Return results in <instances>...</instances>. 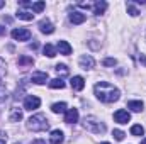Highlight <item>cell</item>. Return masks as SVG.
<instances>
[{
    "mask_svg": "<svg viewBox=\"0 0 146 144\" xmlns=\"http://www.w3.org/2000/svg\"><path fill=\"white\" fill-rule=\"evenodd\" d=\"M49 87H51V88H54V90H58V88L61 90V88H65V81H63L61 78H54V80H51V81H49Z\"/></svg>",
    "mask_w": 146,
    "mask_h": 144,
    "instance_id": "obj_22",
    "label": "cell"
},
{
    "mask_svg": "<svg viewBox=\"0 0 146 144\" xmlns=\"http://www.w3.org/2000/svg\"><path fill=\"white\" fill-rule=\"evenodd\" d=\"M33 144H46V141H42V139H36V141H33Z\"/></svg>",
    "mask_w": 146,
    "mask_h": 144,
    "instance_id": "obj_32",
    "label": "cell"
},
{
    "mask_svg": "<svg viewBox=\"0 0 146 144\" xmlns=\"http://www.w3.org/2000/svg\"><path fill=\"white\" fill-rule=\"evenodd\" d=\"M85 14H82V12H72L70 14V22L72 24H83L85 22Z\"/></svg>",
    "mask_w": 146,
    "mask_h": 144,
    "instance_id": "obj_14",
    "label": "cell"
},
{
    "mask_svg": "<svg viewBox=\"0 0 146 144\" xmlns=\"http://www.w3.org/2000/svg\"><path fill=\"white\" fill-rule=\"evenodd\" d=\"M131 134H133V136H143V134H145V129H143V126H139V124L133 126V127H131Z\"/></svg>",
    "mask_w": 146,
    "mask_h": 144,
    "instance_id": "obj_24",
    "label": "cell"
},
{
    "mask_svg": "<svg viewBox=\"0 0 146 144\" xmlns=\"http://www.w3.org/2000/svg\"><path fill=\"white\" fill-rule=\"evenodd\" d=\"M94 92H95V97H97L100 102H104V104H112V102L119 100V97H121V92H119L114 85L107 83V81L97 83V85L94 87Z\"/></svg>",
    "mask_w": 146,
    "mask_h": 144,
    "instance_id": "obj_1",
    "label": "cell"
},
{
    "mask_svg": "<svg viewBox=\"0 0 146 144\" xmlns=\"http://www.w3.org/2000/svg\"><path fill=\"white\" fill-rule=\"evenodd\" d=\"M65 122L66 124H75L78 122V110L76 108H68L65 114Z\"/></svg>",
    "mask_w": 146,
    "mask_h": 144,
    "instance_id": "obj_10",
    "label": "cell"
},
{
    "mask_svg": "<svg viewBox=\"0 0 146 144\" xmlns=\"http://www.w3.org/2000/svg\"><path fill=\"white\" fill-rule=\"evenodd\" d=\"M114 120H115L117 124H127V122L131 120V114H129L127 110H124V108H119V110L114 114Z\"/></svg>",
    "mask_w": 146,
    "mask_h": 144,
    "instance_id": "obj_6",
    "label": "cell"
},
{
    "mask_svg": "<svg viewBox=\"0 0 146 144\" xmlns=\"http://www.w3.org/2000/svg\"><path fill=\"white\" fill-rule=\"evenodd\" d=\"M10 36H12V39H15V41H29L31 39V31H27L24 27H19V29H14L10 32Z\"/></svg>",
    "mask_w": 146,
    "mask_h": 144,
    "instance_id": "obj_4",
    "label": "cell"
},
{
    "mask_svg": "<svg viewBox=\"0 0 146 144\" xmlns=\"http://www.w3.org/2000/svg\"><path fill=\"white\" fill-rule=\"evenodd\" d=\"M7 143V137H5V136H2V134H0V144H5Z\"/></svg>",
    "mask_w": 146,
    "mask_h": 144,
    "instance_id": "obj_31",
    "label": "cell"
},
{
    "mask_svg": "<svg viewBox=\"0 0 146 144\" xmlns=\"http://www.w3.org/2000/svg\"><path fill=\"white\" fill-rule=\"evenodd\" d=\"M29 48H31V49H36V48H37V42H33V44H31Z\"/></svg>",
    "mask_w": 146,
    "mask_h": 144,
    "instance_id": "obj_34",
    "label": "cell"
},
{
    "mask_svg": "<svg viewBox=\"0 0 146 144\" xmlns=\"http://www.w3.org/2000/svg\"><path fill=\"white\" fill-rule=\"evenodd\" d=\"M49 127V122L46 119L44 114H36L33 115L29 120H27V129L33 131V132H41V131H46Z\"/></svg>",
    "mask_w": 146,
    "mask_h": 144,
    "instance_id": "obj_2",
    "label": "cell"
},
{
    "mask_svg": "<svg viewBox=\"0 0 146 144\" xmlns=\"http://www.w3.org/2000/svg\"><path fill=\"white\" fill-rule=\"evenodd\" d=\"M44 7H46V3H44V2H36V3H33V5H31L33 12H36V14L42 12V10H44Z\"/></svg>",
    "mask_w": 146,
    "mask_h": 144,
    "instance_id": "obj_25",
    "label": "cell"
},
{
    "mask_svg": "<svg viewBox=\"0 0 146 144\" xmlns=\"http://www.w3.org/2000/svg\"><path fill=\"white\" fill-rule=\"evenodd\" d=\"M56 73L60 75V76H66L68 75V68H66V65H56Z\"/></svg>",
    "mask_w": 146,
    "mask_h": 144,
    "instance_id": "obj_26",
    "label": "cell"
},
{
    "mask_svg": "<svg viewBox=\"0 0 146 144\" xmlns=\"http://www.w3.org/2000/svg\"><path fill=\"white\" fill-rule=\"evenodd\" d=\"M2 34H5V27H3V26L0 24V36H2Z\"/></svg>",
    "mask_w": 146,
    "mask_h": 144,
    "instance_id": "obj_33",
    "label": "cell"
},
{
    "mask_svg": "<svg viewBox=\"0 0 146 144\" xmlns=\"http://www.w3.org/2000/svg\"><path fill=\"white\" fill-rule=\"evenodd\" d=\"M141 144H146V139H143V141H141Z\"/></svg>",
    "mask_w": 146,
    "mask_h": 144,
    "instance_id": "obj_36",
    "label": "cell"
},
{
    "mask_svg": "<svg viewBox=\"0 0 146 144\" xmlns=\"http://www.w3.org/2000/svg\"><path fill=\"white\" fill-rule=\"evenodd\" d=\"M42 53H44V56H48V58H54V56H56V48L51 46V44H46V46L42 48Z\"/></svg>",
    "mask_w": 146,
    "mask_h": 144,
    "instance_id": "obj_19",
    "label": "cell"
},
{
    "mask_svg": "<svg viewBox=\"0 0 146 144\" xmlns=\"http://www.w3.org/2000/svg\"><path fill=\"white\" fill-rule=\"evenodd\" d=\"M53 114H63V112H66V104L65 102H58V104H53Z\"/></svg>",
    "mask_w": 146,
    "mask_h": 144,
    "instance_id": "obj_20",
    "label": "cell"
},
{
    "mask_svg": "<svg viewBox=\"0 0 146 144\" xmlns=\"http://www.w3.org/2000/svg\"><path fill=\"white\" fill-rule=\"evenodd\" d=\"M58 51H60V54L68 56V54H72V46L66 41H58Z\"/></svg>",
    "mask_w": 146,
    "mask_h": 144,
    "instance_id": "obj_13",
    "label": "cell"
},
{
    "mask_svg": "<svg viewBox=\"0 0 146 144\" xmlns=\"http://www.w3.org/2000/svg\"><path fill=\"white\" fill-rule=\"evenodd\" d=\"M83 127H85L87 131L94 132V134H102V132H106V126H104L99 119H95V117H92V115H88V117L83 119Z\"/></svg>",
    "mask_w": 146,
    "mask_h": 144,
    "instance_id": "obj_3",
    "label": "cell"
},
{
    "mask_svg": "<svg viewBox=\"0 0 146 144\" xmlns=\"http://www.w3.org/2000/svg\"><path fill=\"white\" fill-rule=\"evenodd\" d=\"M70 85H72L73 90L80 92V90H83V87H85V80H83L82 76H73L72 81H70Z\"/></svg>",
    "mask_w": 146,
    "mask_h": 144,
    "instance_id": "obj_11",
    "label": "cell"
},
{
    "mask_svg": "<svg viewBox=\"0 0 146 144\" xmlns=\"http://www.w3.org/2000/svg\"><path fill=\"white\" fill-rule=\"evenodd\" d=\"M126 9H127V14H129V15H133V17H136V15L139 14V9L134 5V2H127Z\"/></svg>",
    "mask_w": 146,
    "mask_h": 144,
    "instance_id": "obj_21",
    "label": "cell"
},
{
    "mask_svg": "<svg viewBox=\"0 0 146 144\" xmlns=\"http://www.w3.org/2000/svg\"><path fill=\"white\" fill-rule=\"evenodd\" d=\"M127 108H131L133 112H141L145 108V105L141 100H131V102H127Z\"/></svg>",
    "mask_w": 146,
    "mask_h": 144,
    "instance_id": "obj_16",
    "label": "cell"
},
{
    "mask_svg": "<svg viewBox=\"0 0 146 144\" xmlns=\"http://www.w3.org/2000/svg\"><path fill=\"white\" fill-rule=\"evenodd\" d=\"M102 144H109V143H102Z\"/></svg>",
    "mask_w": 146,
    "mask_h": 144,
    "instance_id": "obj_37",
    "label": "cell"
},
{
    "mask_svg": "<svg viewBox=\"0 0 146 144\" xmlns=\"http://www.w3.org/2000/svg\"><path fill=\"white\" fill-rule=\"evenodd\" d=\"M22 119V110H19L17 107H14L10 110V122H19Z\"/></svg>",
    "mask_w": 146,
    "mask_h": 144,
    "instance_id": "obj_18",
    "label": "cell"
},
{
    "mask_svg": "<svg viewBox=\"0 0 146 144\" xmlns=\"http://www.w3.org/2000/svg\"><path fill=\"white\" fill-rule=\"evenodd\" d=\"M39 105H41V100L37 98L36 95H27L26 98H24V108L26 110H36V108H39Z\"/></svg>",
    "mask_w": 146,
    "mask_h": 144,
    "instance_id": "obj_5",
    "label": "cell"
},
{
    "mask_svg": "<svg viewBox=\"0 0 146 144\" xmlns=\"http://www.w3.org/2000/svg\"><path fill=\"white\" fill-rule=\"evenodd\" d=\"M115 63H117V61H115L114 58H106V59H104V66H115Z\"/></svg>",
    "mask_w": 146,
    "mask_h": 144,
    "instance_id": "obj_29",
    "label": "cell"
},
{
    "mask_svg": "<svg viewBox=\"0 0 146 144\" xmlns=\"http://www.w3.org/2000/svg\"><path fill=\"white\" fill-rule=\"evenodd\" d=\"M112 136H114V137H115V141H122V139H124V136H126V134H124V132H122V131H119V129H114V132H112Z\"/></svg>",
    "mask_w": 146,
    "mask_h": 144,
    "instance_id": "obj_28",
    "label": "cell"
},
{
    "mask_svg": "<svg viewBox=\"0 0 146 144\" xmlns=\"http://www.w3.org/2000/svg\"><path fill=\"white\" fill-rule=\"evenodd\" d=\"M78 63H80V68H83V70H92L95 66V59L92 56H82L78 59Z\"/></svg>",
    "mask_w": 146,
    "mask_h": 144,
    "instance_id": "obj_8",
    "label": "cell"
},
{
    "mask_svg": "<svg viewBox=\"0 0 146 144\" xmlns=\"http://www.w3.org/2000/svg\"><path fill=\"white\" fill-rule=\"evenodd\" d=\"M17 19H22V20H33L34 19V14L29 12V10H17Z\"/></svg>",
    "mask_w": 146,
    "mask_h": 144,
    "instance_id": "obj_17",
    "label": "cell"
},
{
    "mask_svg": "<svg viewBox=\"0 0 146 144\" xmlns=\"http://www.w3.org/2000/svg\"><path fill=\"white\" fill-rule=\"evenodd\" d=\"M106 9H107V2H104V0H99V2H95L94 3V14H104L106 12Z\"/></svg>",
    "mask_w": 146,
    "mask_h": 144,
    "instance_id": "obj_15",
    "label": "cell"
},
{
    "mask_svg": "<svg viewBox=\"0 0 146 144\" xmlns=\"http://www.w3.org/2000/svg\"><path fill=\"white\" fill-rule=\"evenodd\" d=\"M3 5H5V2H3V0H0V9H2Z\"/></svg>",
    "mask_w": 146,
    "mask_h": 144,
    "instance_id": "obj_35",
    "label": "cell"
},
{
    "mask_svg": "<svg viewBox=\"0 0 146 144\" xmlns=\"http://www.w3.org/2000/svg\"><path fill=\"white\" fill-rule=\"evenodd\" d=\"M7 98V88L2 81V75H0V100H5Z\"/></svg>",
    "mask_w": 146,
    "mask_h": 144,
    "instance_id": "obj_27",
    "label": "cell"
},
{
    "mask_svg": "<svg viewBox=\"0 0 146 144\" xmlns=\"http://www.w3.org/2000/svg\"><path fill=\"white\" fill-rule=\"evenodd\" d=\"M63 139H65V136H63V132H61L60 129L53 131V132H51V136H49V143H51V144H61V143H63Z\"/></svg>",
    "mask_w": 146,
    "mask_h": 144,
    "instance_id": "obj_12",
    "label": "cell"
},
{
    "mask_svg": "<svg viewBox=\"0 0 146 144\" xmlns=\"http://www.w3.org/2000/svg\"><path fill=\"white\" fill-rule=\"evenodd\" d=\"M34 61H33V58H29V56H21L19 59H17V65L19 66H31Z\"/></svg>",
    "mask_w": 146,
    "mask_h": 144,
    "instance_id": "obj_23",
    "label": "cell"
},
{
    "mask_svg": "<svg viewBox=\"0 0 146 144\" xmlns=\"http://www.w3.org/2000/svg\"><path fill=\"white\" fill-rule=\"evenodd\" d=\"M138 59H139V63H141V65H145V66H146V54L141 53V54L138 56Z\"/></svg>",
    "mask_w": 146,
    "mask_h": 144,
    "instance_id": "obj_30",
    "label": "cell"
},
{
    "mask_svg": "<svg viewBox=\"0 0 146 144\" xmlns=\"http://www.w3.org/2000/svg\"><path fill=\"white\" fill-rule=\"evenodd\" d=\"M39 31H41L42 34H53V32H54V26L51 24V20L42 19V20L39 22Z\"/></svg>",
    "mask_w": 146,
    "mask_h": 144,
    "instance_id": "obj_7",
    "label": "cell"
},
{
    "mask_svg": "<svg viewBox=\"0 0 146 144\" xmlns=\"http://www.w3.org/2000/svg\"><path fill=\"white\" fill-rule=\"evenodd\" d=\"M31 80H33V83H36V85H44V83L48 81V73L46 71H34L33 76H31Z\"/></svg>",
    "mask_w": 146,
    "mask_h": 144,
    "instance_id": "obj_9",
    "label": "cell"
}]
</instances>
